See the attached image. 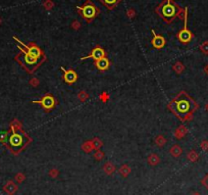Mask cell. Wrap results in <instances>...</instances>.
I'll list each match as a JSON object with an SVG mask.
<instances>
[{
	"label": "cell",
	"instance_id": "1",
	"mask_svg": "<svg viewBox=\"0 0 208 195\" xmlns=\"http://www.w3.org/2000/svg\"><path fill=\"white\" fill-rule=\"evenodd\" d=\"M168 108L182 122H187L193 119V114L199 108V104L187 92L182 91L168 104Z\"/></svg>",
	"mask_w": 208,
	"mask_h": 195
},
{
	"label": "cell",
	"instance_id": "2",
	"mask_svg": "<svg viewBox=\"0 0 208 195\" xmlns=\"http://www.w3.org/2000/svg\"><path fill=\"white\" fill-rule=\"evenodd\" d=\"M31 142V138L27 136L23 131H12L10 136L8 137L7 143L8 148L11 150L12 153L18 154L21 150H23L29 143Z\"/></svg>",
	"mask_w": 208,
	"mask_h": 195
},
{
	"label": "cell",
	"instance_id": "3",
	"mask_svg": "<svg viewBox=\"0 0 208 195\" xmlns=\"http://www.w3.org/2000/svg\"><path fill=\"white\" fill-rule=\"evenodd\" d=\"M18 49H21V53L18 54L15 59L20 62V65L23 66L26 71L30 74L33 73L46 59V57H44V58H36V57L30 55L22 46H18Z\"/></svg>",
	"mask_w": 208,
	"mask_h": 195
},
{
	"label": "cell",
	"instance_id": "4",
	"mask_svg": "<svg viewBox=\"0 0 208 195\" xmlns=\"http://www.w3.org/2000/svg\"><path fill=\"white\" fill-rule=\"evenodd\" d=\"M180 9L181 8L179 7V5L175 4L172 0H164L156 8V11L166 23H171L178 15V12Z\"/></svg>",
	"mask_w": 208,
	"mask_h": 195
},
{
	"label": "cell",
	"instance_id": "5",
	"mask_svg": "<svg viewBox=\"0 0 208 195\" xmlns=\"http://www.w3.org/2000/svg\"><path fill=\"white\" fill-rule=\"evenodd\" d=\"M77 8H78L79 14H81L82 17L88 22V23H91L92 20H94V18L97 17L98 14H99L98 8L93 4V2L91 1V0H87V1L85 2L84 5L83 6H77Z\"/></svg>",
	"mask_w": 208,
	"mask_h": 195
},
{
	"label": "cell",
	"instance_id": "6",
	"mask_svg": "<svg viewBox=\"0 0 208 195\" xmlns=\"http://www.w3.org/2000/svg\"><path fill=\"white\" fill-rule=\"evenodd\" d=\"M184 21H185L184 29H183V30H181L180 32H179L178 35H177V37H178V39H179V41H180L181 43H183V44H188V43H190L191 41L193 40V38H194L193 33H192V32L188 29V25H187L188 14L185 15Z\"/></svg>",
	"mask_w": 208,
	"mask_h": 195
},
{
	"label": "cell",
	"instance_id": "7",
	"mask_svg": "<svg viewBox=\"0 0 208 195\" xmlns=\"http://www.w3.org/2000/svg\"><path fill=\"white\" fill-rule=\"evenodd\" d=\"M14 40H17L18 43L21 44V46L23 47V48H25V50L27 51V52L30 54V55L36 57V58H44L45 57V55H44V53L42 52V50H41L40 47H38L35 43H31L30 45H26V44L22 43L20 40L18 39V38L14 37Z\"/></svg>",
	"mask_w": 208,
	"mask_h": 195
},
{
	"label": "cell",
	"instance_id": "8",
	"mask_svg": "<svg viewBox=\"0 0 208 195\" xmlns=\"http://www.w3.org/2000/svg\"><path fill=\"white\" fill-rule=\"evenodd\" d=\"M33 103H37V104L42 105V107L45 109V111L48 113V111H50L52 108L55 107V105L57 104V101L51 94H47V95H45V96H43L41 99H39V100L33 101Z\"/></svg>",
	"mask_w": 208,
	"mask_h": 195
},
{
	"label": "cell",
	"instance_id": "9",
	"mask_svg": "<svg viewBox=\"0 0 208 195\" xmlns=\"http://www.w3.org/2000/svg\"><path fill=\"white\" fill-rule=\"evenodd\" d=\"M105 56H106V52L104 51V49L101 48L100 46H96L95 48L92 50V52L89 54V55L82 57L81 59L84 60V59H87V58H93L96 62V60H99V59L103 58V57H105Z\"/></svg>",
	"mask_w": 208,
	"mask_h": 195
},
{
	"label": "cell",
	"instance_id": "10",
	"mask_svg": "<svg viewBox=\"0 0 208 195\" xmlns=\"http://www.w3.org/2000/svg\"><path fill=\"white\" fill-rule=\"evenodd\" d=\"M61 71L63 72V81H65L66 84H73V83H75L77 80H78V75H77V73L73 71V70H65L61 68Z\"/></svg>",
	"mask_w": 208,
	"mask_h": 195
},
{
	"label": "cell",
	"instance_id": "11",
	"mask_svg": "<svg viewBox=\"0 0 208 195\" xmlns=\"http://www.w3.org/2000/svg\"><path fill=\"white\" fill-rule=\"evenodd\" d=\"M152 35H153V39H152V45L156 49H161L165 45V39L163 38L161 35H157L155 33L154 30H152Z\"/></svg>",
	"mask_w": 208,
	"mask_h": 195
},
{
	"label": "cell",
	"instance_id": "12",
	"mask_svg": "<svg viewBox=\"0 0 208 195\" xmlns=\"http://www.w3.org/2000/svg\"><path fill=\"white\" fill-rule=\"evenodd\" d=\"M109 66H110V62L106 57H103V58L95 62V66L99 71H106V70H108V68H109Z\"/></svg>",
	"mask_w": 208,
	"mask_h": 195
},
{
	"label": "cell",
	"instance_id": "13",
	"mask_svg": "<svg viewBox=\"0 0 208 195\" xmlns=\"http://www.w3.org/2000/svg\"><path fill=\"white\" fill-rule=\"evenodd\" d=\"M17 190H18L17 185H15L12 181L7 182V184H6L5 186H4V191L8 195H14L15 192H17Z\"/></svg>",
	"mask_w": 208,
	"mask_h": 195
},
{
	"label": "cell",
	"instance_id": "14",
	"mask_svg": "<svg viewBox=\"0 0 208 195\" xmlns=\"http://www.w3.org/2000/svg\"><path fill=\"white\" fill-rule=\"evenodd\" d=\"M107 9H113L121 0H99Z\"/></svg>",
	"mask_w": 208,
	"mask_h": 195
},
{
	"label": "cell",
	"instance_id": "15",
	"mask_svg": "<svg viewBox=\"0 0 208 195\" xmlns=\"http://www.w3.org/2000/svg\"><path fill=\"white\" fill-rule=\"evenodd\" d=\"M169 152H171V154L174 156V157H179V156H181V154L183 153V149H182V147L180 145L175 144L171 148V150H169Z\"/></svg>",
	"mask_w": 208,
	"mask_h": 195
},
{
	"label": "cell",
	"instance_id": "16",
	"mask_svg": "<svg viewBox=\"0 0 208 195\" xmlns=\"http://www.w3.org/2000/svg\"><path fill=\"white\" fill-rule=\"evenodd\" d=\"M187 128L184 127V126H181L179 129L175 131V137H177L178 139H182L184 136H186V134H187Z\"/></svg>",
	"mask_w": 208,
	"mask_h": 195
},
{
	"label": "cell",
	"instance_id": "17",
	"mask_svg": "<svg viewBox=\"0 0 208 195\" xmlns=\"http://www.w3.org/2000/svg\"><path fill=\"white\" fill-rule=\"evenodd\" d=\"M114 170H116V168H114V165L111 164V162H106V164L104 165V167H103V171L106 173L107 175L113 174Z\"/></svg>",
	"mask_w": 208,
	"mask_h": 195
},
{
	"label": "cell",
	"instance_id": "18",
	"mask_svg": "<svg viewBox=\"0 0 208 195\" xmlns=\"http://www.w3.org/2000/svg\"><path fill=\"white\" fill-rule=\"evenodd\" d=\"M148 162L151 165H157L158 162H159V157L157 154H155V153H153V154H150L149 157H148Z\"/></svg>",
	"mask_w": 208,
	"mask_h": 195
},
{
	"label": "cell",
	"instance_id": "19",
	"mask_svg": "<svg viewBox=\"0 0 208 195\" xmlns=\"http://www.w3.org/2000/svg\"><path fill=\"white\" fill-rule=\"evenodd\" d=\"M187 157H188V159L190 161L195 162V161H197L198 159H199V155H198V153L195 151V150H191V151L188 153Z\"/></svg>",
	"mask_w": 208,
	"mask_h": 195
},
{
	"label": "cell",
	"instance_id": "20",
	"mask_svg": "<svg viewBox=\"0 0 208 195\" xmlns=\"http://www.w3.org/2000/svg\"><path fill=\"white\" fill-rule=\"evenodd\" d=\"M82 149L84 150L85 152H87V153L91 152L92 150L94 149V146H93L92 141H87V142H85L84 144L82 145Z\"/></svg>",
	"mask_w": 208,
	"mask_h": 195
},
{
	"label": "cell",
	"instance_id": "21",
	"mask_svg": "<svg viewBox=\"0 0 208 195\" xmlns=\"http://www.w3.org/2000/svg\"><path fill=\"white\" fill-rule=\"evenodd\" d=\"M174 71L177 73V74H182L184 72V70H185V66H184V65L181 62H177L174 65Z\"/></svg>",
	"mask_w": 208,
	"mask_h": 195
},
{
	"label": "cell",
	"instance_id": "22",
	"mask_svg": "<svg viewBox=\"0 0 208 195\" xmlns=\"http://www.w3.org/2000/svg\"><path fill=\"white\" fill-rule=\"evenodd\" d=\"M130 173H131V169L129 168V165H124L123 167L120 169V174L121 176H124V177L129 176Z\"/></svg>",
	"mask_w": 208,
	"mask_h": 195
},
{
	"label": "cell",
	"instance_id": "23",
	"mask_svg": "<svg viewBox=\"0 0 208 195\" xmlns=\"http://www.w3.org/2000/svg\"><path fill=\"white\" fill-rule=\"evenodd\" d=\"M155 143L159 147H163L165 145L166 140L164 139V137H163V136H157V137H156V139H155Z\"/></svg>",
	"mask_w": 208,
	"mask_h": 195
},
{
	"label": "cell",
	"instance_id": "24",
	"mask_svg": "<svg viewBox=\"0 0 208 195\" xmlns=\"http://www.w3.org/2000/svg\"><path fill=\"white\" fill-rule=\"evenodd\" d=\"M199 49H200L201 52L207 55V54H208V41H205V42H203L202 44H201L200 47H199Z\"/></svg>",
	"mask_w": 208,
	"mask_h": 195
},
{
	"label": "cell",
	"instance_id": "25",
	"mask_svg": "<svg viewBox=\"0 0 208 195\" xmlns=\"http://www.w3.org/2000/svg\"><path fill=\"white\" fill-rule=\"evenodd\" d=\"M92 143H93V146H94V149H100L101 146H102V142L100 141V139L99 138H94L92 140Z\"/></svg>",
	"mask_w": 208,
	"mask_h": 195
},
{
	"label": "cell",
	"instance_id": "26",
	"mask_svg": "<svg viewBox=\"0 0 208 195\" xmlns=\"http://www.w3.org/2000/svg\"><path fill=\"white\" fill-rule=\"evenodd\" d=\"M78 97H79V99L81 101H85V100H87V99L89 98V94L86 91H81L78 94Z\"/></svg>",
	"mask_w": 208,
	"mask_h": 195
},
{
	"label": "cell",
	"instance_id": "27",
	"mask_svg": "<svg viewBox=\"0 0 208 195\" xmlns=\"http://www.w3.org/2000/svg\"><path fill=\"white\" fill-rule=\"evenodd\" d=\"M8 139V133L7 132H0V141L6 142Z\"/></svg>",
	"mask_w": 208,
	"mask_h": 195
},
{
	"label": "cell",
	"instance_id": "28",
	"mask_svg": "<svg viewBox=\"0 0 208 195\" xmlns=\"http://www.w3.org/2000/svg\"><path fill=\"white\" fill-rule=\"evenodd\" d=\"M94 157L97 159V161H100V159H102L104 157V153L102 152V151H100V150H97V151L95 152V154H94Z\"/></svg>",
	"mask_w": 208,
	"mask_h": 195
},
{
	"label": "cell",
	"instance_id": "29",
	"mask_svg": "<svg viewBox=\"0 0 208 195\" xmlns=\"http://www.w3.org/2000/svg\"><path fill=\"white\" fill-rule=\"evenodd\" d=\"M53 5H54V4H53V2L51 1V0H46V1L43 3V6H44V7H45L46 9H48V10L52 8V7H53Z\"/></svg>",
	"mask_w": 208,
	"mask_h": 195
},
{
	"label": "cell",
	"instance_id": "30",
	"mask_svg": "<svg viewBox=\"0 0 208 195\" xmlns=\"http://www.w3.org/2000/svg\"><path fill=\"white\" fill-rule=\"evenodd\" d=\"M201 184H202V186L205 187L206 189H208V174L204 176V178L201 180Z\"/></svg>",
	"mask_w": 208,
	"mask_h": 195
},
{
	"label": "cell",
	"instance_id": "31",
	"mask_svg": "<svg viewBox=\"0 0 208 195\" xmlns=\"http://www.w3.org/2000/svg\"><path fill=\"white\" fill-rule=\"evenodd\" d=\"M200 146H201V148L204 150V151H206V150H208V141H207V140H203V141L201 142Z\"/></svg>",
	"mask_w": 208,
	"mask_h": 195
},
{
	"label": "cell",
	"instance_id": "32",
	"mask_svg": "<svg viewBox=\"0 0 208 195\" xmlns=\"http://www.w3.org/2000/svg\"><path fill=\"white\" fill-rule=\"evenodd\" d=\"M127 14H128V17H129L130 18H134L136 17V12H135V10H134V9H132V8L128 10Z\"/></svg>",
	"mask_w": 208,
	"mask_h": 195
},
{
	"label": "cell",
	"instance_id": "33",
	"mask_svg": "<svg viewBox=\"0 0 208 195\" xmlns=\"http://www.w3.org/2000/svg\"><path fill=\"white\" fill-rule=\"evenodd\" d=\"M30 84L32 86H35V87H36V86L39 85V80H38L37 78H33L32 80H30Z\"/></svg>",
	"mask_w": 208,
	"mask_h": 195
},
{
	"label": "cell",
	"instance_id": "34",
	"mask_svg": "<svg viewBox=\"0 0 208 195\" xmlns=\"http://www.w3.org/2000/svg\"><path fill=\"white\" fill-rule=\"evenodd\" d=\"M80 27H81V24H80V22L78 21H75L72 25V28L75 29V30H78V29H80Z\"/></svg>",
	"mask_w": 208,
	"mask_h": 195
},
{
	"label": "cell",
	"instance_id": "35",
	"mask_svg": "<svg viewBox=\"0 0 208 195\" xmlns=\"http://www.w3.org/2000/svg\"><path fill=\"white\" fill-rule=\"evenodd\" d=\"M49 175L52 178H55V177H57V176H58V171H57V170H51L49 172Z\"/></svg>",
	"mask_w": 208,
	"mask_h": 195
},
{
	"label": "cell",
	"instance_id": "36",
	"mask_svg": "<svg viewBox=\"0 0 208 195\" xmlns=\"http://www.w3.org/2000/svg\"><path fill=\"white\" fill-rule=\"evenodd\" d=\"M24 179H25V177H24L23 174H18L17 177H15V180H17L18 182H23Z\"/></svg>",
	"mask_w": 208,
	"mask_h": 195
},
{
	"label": "cell",
	"instance_id": "37",
	"mask_svg": "<svg viewBox=\"0 0 208 195\" xmlns=\"http://www.w3.org/2000/svg\"><path fill=\"white\" fill-rule=\"evenodd\" d=\"M108 97H109V96H108V95H107V93H103V94H102L101 96H100L101 100H102V101H104V102L107 100V99H108Z\"/></svg>",
	"mask_w": 208,
	"mask_h": 195
},
{
	"label": "cell",
	"instance_id": "38",
	"mask_svg": "<svg viewBox=\"0 0 208 195\" xmlns=\"http://www.w3.org/2000/svg\"><path fill=\"white\" fill-rule=\"evenodd\" d=\"M204 71H205V73H206L207 75H208V65H207V66H205V69H204Z\"/></svg>",
	"mask_w": 208,
	"mask_h": 195
},
{
	"label": "cell",
	"instance_id": "39",
	"mask_svg": "<svg viewBox=\"0 0 208 195\" xmlns=\"http://www.w3.org/2000/svg\"><path fill=\"white\" fill-rule=\"evenodd\" d=\"M192 195H201V194H200L199 192H194V193L192 194Z\"/></svg>",
	"mask_w": 208,
	"mask_h": 195
},
{
	"label": "cell",
	"instance_id": "40",
	"mask_svg": "<svg viewBox=\"0 0 208 195\" xmlns=\"http://www.w3.org/2000/svg\"><path fill=\"white\" fill-rule=\"evenodd\" d=\"M205 109H206V110L208 111V102H207V103L205 104Z\"/></svg>",
	"mask_w": 208,
	"mask_h": 195
}]
</instances>
